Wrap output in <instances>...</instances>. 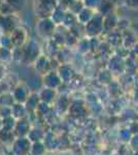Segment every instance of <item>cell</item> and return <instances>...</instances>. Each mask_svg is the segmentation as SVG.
I'll list each match as a JSON object with an SVG mask.
<instances>
[{"instance_id":"6da1fadb","label":"cell","mask_w":138,"mask_h":155,"mask_svg":"<svg viewBox=\"0 0 138 155\" xmlns=\"http://www.w3.org/2000/svg\"><path fill=\"white\" fill-rule=\"evenodd\" d=\"M127 1V4H129L130 5V3H131V1H133L132 2V5H133V7H137V0H126Z\"/></svg>"},{"instance_id":"7a4b0ae2","label":"cell","mask_w":138,"mask_h":155,"mask_svg":"<svg viewBox=\"0 0 138 155\" xmlns=\"http://www.w3.org/2000/svg\"><path fill=\"white\" fill-rule=\"evenodd\" d=\"M109 1H111V0H109ZM112 1H114V0H112Z\"/></svg>"}]
</instances>
